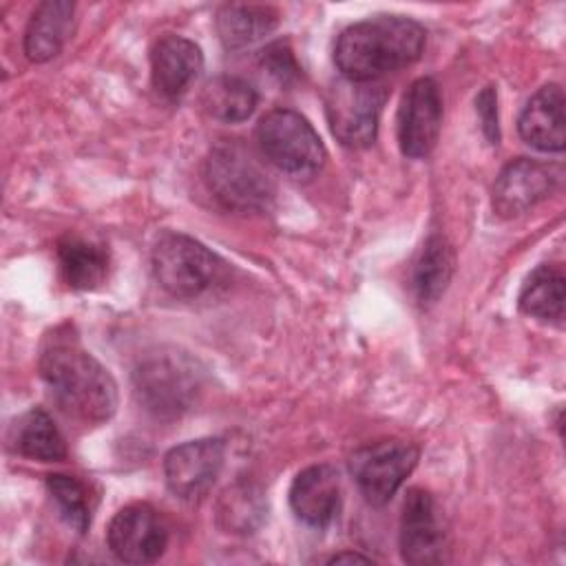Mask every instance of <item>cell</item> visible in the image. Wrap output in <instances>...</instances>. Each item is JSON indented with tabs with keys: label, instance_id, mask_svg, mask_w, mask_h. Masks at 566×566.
<instances>
[{
	"label": "cell",
	"instance_id": "6da1fadb",
	"mask_svg": "<svg viewBox=\"0 0 566 566\" xmlns=\"http://www.w3.org/2000/svg\"><path fill=\"white\" fill-rule=\"evenodd\" d=\"M38 367L55 402L75 420L99 424L115 413L117 387L113 376L84 349L69 325L55 327L42 340Z\"/></svg>",
	"mask_w": 566,
	"mask_h": 566
},
{
	"label": "cell",
	"instance_id": "7a4b0ae2",
	"mask_svg": "<svg viewBox=\"0 0 566 566\" xmlns=\"http://www.w3.org/2000/svg\"><path fill=\"white\" fill-rule=\"evenodd\" d=\"M424 46V29L405 15H374L347 27L334 46L343 77L376 82L380 75L416 62Z\"/></svg>",
	"mask_w": 566,
	"mask_h": 566
},
{
	"label": "cell",
	"instance_id": "3957f363",
	"mask_svg": "<svg viewBox=\"0 0 566 566\" xmlns=\"http://www.w3.org/2000/svg\"><path fill=\"white\" fill-rule=\"evenodd\" d=\"M201 380L197 360L177 347L148 352L133 371L139 405L159 420H175L190 411L201 394Z\"/></svg>",
	"mask_w": 566,
	"mask_h": 566
},
{
	"label": "cell",
	"instance_id": "277c9868",
	"mask_svg": "<svg viewBox=\"0 0 566 566\" xmlns=\"http://www.w3.org/2000/svg\"><path fill=\"white\" fill-rule=\"evenodd\" d=\"M206 184L214 199L234 212H263L274 201V184L250 148L237 139L212 146L206 159Z\"/></svg>",
	"mask_w": 566,
	"mask_h": 566
},
{
	"label": "cell",
	"instance_id": "5b68a950",
	"mask_svg": "<svg viewBox=\"0 0 566 566\" xmlns=\"http://www.w3.org/2000/svg\"><path fill=\"white\" fill-rule=\"evenodd\" d=\"M223 265L212 250L188 234L168 232L153 248L155 279L179 298H195L214 287L226 274Z\"/></svg>",
	"mask_w": 566,
	"mask_h": 566
},
{
	"label": "cell",
	"instance_id": "8992f818",
	"mask_svg": "<svg viewBox=\"0 0 566 566\" xmlns=\"http://www.w3.org/2000/svg\"><path fill=\"white\" fill-rule=\"evenodd\" d=\"M256 142L276 168L294 177L316 172L325 159L318 133L301 113L290 108L265 113L256 126Z\"/></svg>",
	"mask_w": 566,
	"mask_h": 566
},
{
	"label": "cell",
	"instance_id": "52a82bcc",
	"mask_svg": "<svg viewBox=\"0 0 566 566\" xmlns=\"http://www.w3.org/2000/svg\"><path fill=\"white\" fill-rule=\"evenodd\" d=\"M387 91L378 82L334 80L325 91V115L332 135L349 148H365L376 139L378 115Z\"/></svg>",
	"mask_w": 566,
	"mask_h": 566
},
{
	"label": "cell",
	"instance_id": "ba28073f",
	"mask_svg": "<svg viewBox=\"0 0 566 566\" xmlns=\"http://www.w3.org/2000/svg\"><path fill=\"white\" fill-rule=\"evenodd\" d=\"M418 462V449L402 440H382L358 449L349 458V473L367 502L380 506L391 500Z\"/></svg>",
	"mask_w": 566,
	"mask_h": 566
},
{
	"label": "cell",
	"instance_id": "9c48e42d",
	"mask_svg": "<svg viewBox=\"0 0 566 566\" xmlns=\"http://www.w3.org/2000/svg\"><path fill=\"white\" fill-rule=\"evenodd\" d=\"M447 528L433 495L424 489H409L400 520V553L407 564L429 566L447 562Z\"/></svg>",
	"mask_w": 566,
	"mask_h": 566
},
{
	"label": "cell",
	"instance_id": "30bf717a",
	"mask_svg": "<svg viewBox=\"0 0 566 566\" xmlns=\"http://www.w3.org/2000/svg\"><path fill=\"white\" fill-rule=\"evenodd\" d=\"M226 444L221 438H199L166 453V484L179 500L199 502L206 497L223 469Z\"/></svg>",
	"mask_w": 566,
	"mask_h": 566
},
{
	"label": "cell",
	"instance_id": "8fae6325",
	"mask_svg": "<svg viewBox=\"0 0 566 566\" xmlns=\"http://www.w3.org/2000/svg\"><path fill=\"white\" fill-rule=\"evenodd\" d=\"M106 544L119 562L150 564L166 551L168 531L150 504H128L111 520Z\"/></svg>",
	"mask_w": 566,
	"mask_h": 566
},
{
	"label": "cell",
	"instance_id": "7c38bea8",
	"mask_svg": "<svg viewBox=\"0 0 566 566\" xmlns=\"http://www.w3.org/2000/svg\"><path fill=\"white\" fill-rule=\"evenodd\" d=\"M442 97L436 80L420 77L405 91L398 108V144L402 155L427 157L440 135Z\"/></svg>",
	"mask_w": 566,
	"mask_h": 566
},
{
	"label": "cell",
	"instance_id": "4fadbf2b",
	"mask_svg": "<svg viewBox=\"0 0 566 566\" xmlns=\"http://www.w3.org/2000/svg\"><path fill=\"white\" fill-rule=\"evenodd\" d=\"M557 177L551 166L528 157L509 161L493 186V210L504 219L524 214L551 195Z\"/></svg>",
	"mask_w": 566,
	"mask_h": 566
},
{
	"label": "cell",
	"instance_id": "5bb4252c",
	"mask_svg": "<svg viewBox=\"0 0 566 566\" xmlns=\"http://www.w3.org/2000/svg\"><path fill=\"white\" fill-rule=\"evenodd\" d=\"M290 506L301 522L325 528L340 511V478L329 464L303 469L290 486Z\"/></svg>",
	"mask_w": 566,
	"mask_h": 566
},
{
	"label": "cell",
	"instance_id": "9a60e30c",
	"mask_svg": "<svg viewBox=\"0 0 566 566\" xmlns=\"http://www.w3.org/2000/svg\"><path fill=\"white\" fill-rule=\"evenodd\" d=\"M201 66V49L184 35L166 33L150 49L153 84L166 97H179L199 75Z\"/></svg>",
	"mask_w": 566,
	"mask_h": 566
},
{
	"label": "cell",
	"instance_id": "2e32d148",
	"mask_svg": "<svg viewBox=\"0 0 566 566\" xmlns=\"http://www.w3.org/2000/svg\"><path fill=\"white\" fill-rule=\"evenodd\" d=\"M564 91L559 84L542 86L526 102L517 119V130L522 139L542 153L564 150Z\"/></svg>",
	"mask_w": 566,
	"mask_h": 566
},
{
	"label": "cell",
	"instance_id": "e0dca14e",
	"mask_svg": "<svg viewBox=\"0 0 566 566\" xmlns=\"http://www.w3.org/2000/svg\"><path fill=\"white\" fill-rule=\"evenodd\" d=\"M75 4L69 0L40 2L24 31V53L31 62L55 57L71 35Z\"/></svg>",
	"mask_w": 566,
	"mask_h": 566
},
{
	"label": "cell",
	"instance_id": "ac0fdd59",
	"mask_svg": "<svg viewBox=\"0 0 566 566\" xmlns=\"http://www.w3.org/2000/svg\"><path fill=\"white\" fill-rule=\"evenodd\" d=\"M279 24V13L270 4H243L230 2L217 11V33L226 49H245L265 35H270Z\"/></svg>",
	"mask_w": 566,
	"mask_h": 566
},
{
	"label": "cell",
	"instance_id": "d6986e66",
	"mask_svg": "<svg viewBox=\"0 0 566 566\" xmlns=\"http://www.w3.org/2000/svg\"><path fill=\"white\" fill-rule=\"evenodd\" d=\"M57 263L69 287L93 290L106 279L108 252L93 241L69 234L57 243Z\"/></svg>",
	"mask_w": 566,
	"mask_h": 566
},
{
	"label": "cell",
	"instance_id": "ffe728a7",
	"mask_svg": "<svg viewBox=\"0 0 566 566\" xmlns=\"http://www.w3.org/2000/svg\"><path fill=\"white\" fill-rule=\"evenodd\" d=\"M256 91L250 82L237 75H219L212 77L201 91L203 111L219 122H243L256 108Z\"/></svg>",
	"mask_w": 566,
	"mask_h": 566
},
{
	"label": "cell",
	"instance_id": "44dd1931",
	"mask_svg": "<svg viewBox=\"0 0 566 566\" xmlns=\"http://www.w3.org/2000/svg\"><path fill=\"white\" fill-rule=\"evenodd\" d=\"M566 298L564 272L555 265L535 268L522 285L520 310L542 321H562Z\"/></svg>",
	"mask_w": 566,
	"mask_h": 566
},
{
	"label": "cell",
	"instance_id": "7402d4cb",
	"mask_svg": "<svg viewBox=\"0 0 566 566\" xmlns=\"http://www.w3.org/2000/svg\"><path fill=\"white\" fill-rule=\"evenodd\" d=\"M15 451L38 462H60L66 455L64 438L44 409L27 411L13 431Z\"/></svg>",
	"mask_w": 566,
	"mask_h": 566
},
{
	"label": "cell",
	"instance_id": "603a6c76",
	"mask_svg": "<svg viewBox=\"0 0 566 566\" xmlns=\"http://www.w3.org/2000/svg\"><path fill=\"white\" fill-rule=\"evenodd\" d=\"M453 274V250L444 237L433 234L427 239L416 265L413 290L420 303H436L447 290Z\"/></svg>",
	"mask_w": 566,
	"mask_h": 566
},
{
	"label": "cell",
	"instance_id": "cb8c5ba5",
	"mask_svg": "<svg viewBox=\"0 0 566 566\" xmlns=\"http://www.w3.org/2000/svg\"><path fill=\"white\" fill-rule=\"evenodd\" d=\"M46 489L53 502L57 504L62 520L77 533H86L91 526V511H93L86 486L73 475L51 473L46 478Z\"/></svg>",
	"mask_w": 566,
	"mask_h": 566
},
{
	"label": "cell",
	"instance_id": "d4e9b609",
	"mask_svg": "<svg viewBox=\"0 0 566 566\" xmlns=\"http://www.w3.org/2000/svg\"><path fill=\"white\" fill-rule=\"evenodd\" d=\"M263 500L261 493L248 484L228 489L219 504V520L234 533H252L261 524Z\"/></svg>",
	"mask_w": 566,
	"mask_h": 566
},
{
	"label": "cell",
	"instance_id": "484cf974",
	"mask_svg": "<svg viewBox=\"0 0 566 566\" xmlns=\"http://www.w3.org/2000/svg\"><path fill=\"white\" fill-rule=\"evenodd\" d=\"M263 62H265V66L270 69V73L276 75L281 82H287V80L294 77L296 71H298L292 51H290L283 42H276V44L268 46V51H265V55H263Z\"/></svg>",
	"mask_w": 566,
	"mask_h": 566
},
{
	"label": "cell",
	"instance_id": "4316f807",
	"mask_svg": "<svg viewBox=\"0 0 566 566\" xmlns=\"http://www.w3.org/2000/svg\"><path fill=\"white\" fill-rule=\"evenodd\" d=\"M475 106H478V115H480V122H482L486 139L491 144H497V139H500V130H497V97H495L493 86H486L478 95Z\"/></svg>",
	"mask_w": 566,
	"mask_h": 566
},
{
	"label": "cell",
	"instance_id": "83f0119b",
	"mask_svg": "<svg viewBox=\"0 0 566 566\" xmlns=\"http://www.w3.org/2000/svg\"><path fill=\"white\" fill-rule=\"evenodd\" d=\"M332 564H343V562H369V557H363L358 553H338L329 559Z\"/></svg>",
	"mask_w": 566,
	"mask_h": 566
}]
</instances>
